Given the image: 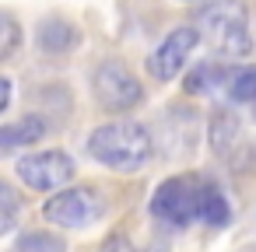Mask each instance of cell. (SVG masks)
<instances>
[{
  "label": "cell",
  "instance_id": "cell-1",
  "mask_svg": "<svg viewBox=\"0 0 256 252\" xmlns=\"http://www.w3.org/2000/svg\"><path fill=\"white\" fill-rule=\"evenodd\" d=\"M88 154L112 172H137L151 158V133L134 119H112L92 130Z\"/></svg>",
  "mask_w": 256,
  "mask_h": 252
},
{
  "label": "cell",
  "instance_id": "cell-2",
  "mask_svg": "<svg viewBox=\"0 0 256 252\" xmlns=\"http://www.w3.org/2000/svg\"><path fill=\"white\" fill-rule=\"evenodd\" d=\"M196 35L221 56H249V18L238 0H210L196 14Z\"/></svg>",
  "mask_w": 256,
  "mask_h": 252
},
{
  "label": "cell",
  "instance_id": "cell-3",
  "mask_svg": "<svg viewBox=\"0 0 256 252\" xmlns=\"http://www.w3.org/2000/svg\"><path fill=\"white\" fill-rule=\"evenodd\" d=\"M74 158L67 151H36L18 161V179L36 193H56L74 179Z\"/></svg>",
  "mask_w": 256,
  "mask_h": 252
},
{
  "label": "cell",
  "instance_id": "cell-4",
  "mask_svg": "<svg viewBox=\"0 0 256 252\" xmlns=\"http://www.w3.org/2000/svg\"><path fill=\"white\" fill-rule=\"evenodd\" d=\"M196 186L200 179H190V175L165 179L151 196V214L172 228H186L196 217Z\"/></svg>",
  "mask_w": 256,
  "mask_h": 252
},
{
  "label": "cell",
  "instance_id": "cell-5",
  "mask_svg": "<svg viewBox=\"0 0 256 252\" xmlns=\"http://www.w3.org/2000/svg\"><path fill=\"white\" fill-rule=\"evenodd\" d=\"M95 95L109 112H126L144 98V84L116 60H106L95 70Z\"/></svg>",
  "mask_w": 256,
  "mask_h": 252
},
{
  "label": "cell",
  "instance_id": "cell-6",
  "mask_svg": "<svg viewBox=\"0 0 256 252\" xmlns=\"http://www.w3.org/2000/svg\"><path fill=\"white\" fill-rule=\"evenodd\" d=\"M42 214H46V221L50 224H60V228H84V224H92L98 214H102V200H98V193L95 189H84V186H78V189H56V196H50V203L42 207Z\"/></svg>",
  "mask_w": 256,
  "mask_h": 252
},
{
  "label": "cell",
  "instance_id": "cell-7",
  "mask_svg": "<svg viewBox=\"0 0 256 252\" xmlns=\"http://www.w3.org/2000/svg\"><path fill=\"white\" fill-rule=\"evenodd\" d=\"M196 42H200V35H196V28H190V25L168 32L165 42L148 56V74L158 77V81H172V77L186 67V60H190V53L196 49Z\"/></svg>",
  "mask_w": 256,
  "mask_h": 252
},
{
  "label": "cell",
  "instance_id": "cell-8",
  "mask_svg": "<svg viewBox=\"0 0 256 252\" xmlns=\"http://www.w3.org/2000/svg\"><path fill=\"white\" fill-rule=\"evenodd\" d=\"M193 221H200L207 228H224L232 221V207H228L224 193L214 182H204L200 179V186H196V217Z\"/></svg>",
  "mask_w": 256,
  "mask_h": 252
},
{
  "label": "cell",
  "instance_id": "cell-9",
  "mask_svg": "<svg viewBox=\"0 0 256 252\" xmlns=\"http://www.w3.org/2000/svg\"><path fill=\"white\" fill-rule=\"evenodd\" d=\"M207 137H210V151L218 158H232V151H235V144L242 137V126H238V119L232 112H218L210 119V126H207Z\"/></svg>",
  "mask_w": 256,
  "mask_h": 252
},
{
  "label": "cell",
  "instance_id": "cell-10",
  "mask_svg": "<svg viewBox=\"0 0 256 252\" xmlns=\"http://www.w3.org/2000/svg\"><path fill=\"white\" fill-rule=\"evenodd\" d=\"M46 133V123L39 116H25L18 123H8V126H0V147H25V144H36L39 137Z\"/></svg>",
  "mask_w": 256,
  "mask_h": 252
},
{
  "label": "cell",
  "instance_id": "cell-11",
  "mask_svg": "<svg viewBox=\"0 0 256 252\" xmlns=\"http://www.w3.org/2000/svg\"><path fill=\"white\" fill-rule=\"evenodd\" d=\"M221 84H224V95L232 102H256V63L224 70V81Z\"/></svg>",
  "mask_w": 256,
  "mask_h": 252
},
{
  "label": "cell",
  "instance_id": "cell-12",
  "mask_svg": "<svg viewBox=\"0 0 256 252\" xmlns=\"http://www.w3.org/2000/svg\"><path fill=\"white\" fill-rule=\"evenodd\" d=\"M39 42H42L46 53H67V49H74L78 32H74L64 18H50V21L39 28Z\"/></svg>",
  "mask_w": 256,
  "mask_h": 252
},
{
  "label": "cell",
  "instance_id": "cell-13",
  "mask_svg": "<svg viewBox=\"0 0 256 252\" xmlns=\"http://www.w3.org/2000/svg\"><path fill=\"white\" fill-rule=\"evenodd\" d=\"M224 81V70L218 67V63H200V67H193L190 74H186V91L190 95H210L218 84Z\"/></svg>",
  "mask_w": 256,
  "mask_h": 252
},
{
  "label": "cell",
  "instance_id": "cell-14",
  "mask_svg": "<svg viewBox=\"0 0 256 252\" xmlns=\"http://www.w3.org/2000/svg\"><path fill=\"white\" fill-rule=\"evenodd\" d=\"M14 252H67V245H64L60 235H50V231H28V235H22V242L14 245Z\"/></svg>",
  "mask_w": 256,
  "mask_h": 252
},
{
  "label": "cell",
  "instance_id": "cell-15",
  "mask_svg": "<svg viewBox=\"0 0 256 252\" xmlns=\"http://www.w3.org/2000/svg\"><path fill=\"white\" fill-rule=\"evenodd\" d=\"M22 46V25L14 14L0 11V60H11Z\"/></svg>",
  "mask_w": 256,
  "mask_h": 252
},
{
  "label": "cell",
  "instance_id": "cell-16",
  "mask_svg": "<svg viewBox=\"0 0 256 252\" xmlns=\"http://www.w3.org/2000/svg\"><path fill=\"white\" fill-rule=\"evenodd\" d=\"M18 214H22L18 193H14L8 182H0V235H8V231L18 224Z\"/></svg>",
  "mask_w": 256,
  "mask_h": 252
},
{
  "label": "cell",
  "instance_id": "cell-17",
  "mask_svg": "<svg viewBox=\"0 0 256 252\" xmlns=\"http://www.w3.org/2000/svg\"><path fill=\"white\" fill-rule=\"evenodd\" d=\"M98 252H137V249L130 245V238H123V235H112V238H106V242L98 245Z\"/></svg>",
  "mask_w": 256,
  "mask_h": 252
},
{
  "label": "cell",
  "instance_id": "cell-18",
  "mask_svg": "<svg viewBox=\"0 0 256 252\" xmlns=\"http://www.w3.org/2000/svg\"><path fill=\"white\" fill-rule=\"evenodd\" d=\"M11 95H14L11 81H8V77H0V112H4V109L11 105Z\"/></svg>",
  "mask_w": 256,
  "mask_h": 252
},
{
  "label": "cell",
  "instance_id": "cell-19",
  "mask_svg": "<svg viewBox=\"0 0 256 252\" xmlns=\"http://www.w3.org/2000/svg\"><path fill=\"white\" fill-rule=\"evenodd\" d=\"M186 4H196V0H186Z\"/></svg>",
  "mask_w": 256,
  "mask_h": 252
}]
</instances>
